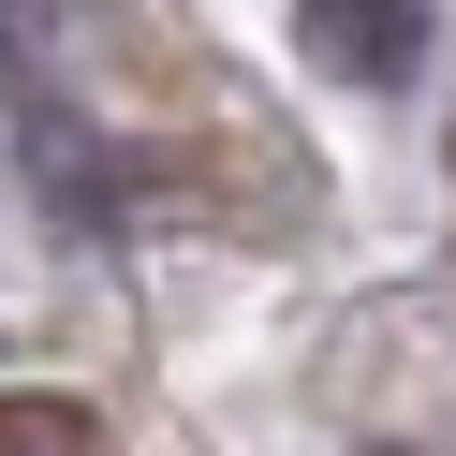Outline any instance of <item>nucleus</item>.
I'll return each mask as SVG.
<instances>
[{"instance_id":"f257e3e1","label":"nucleus","mask_w":456,"mask_h":456,"mask_svg":"<svg viewBox=\"0 0 456 456\" xmlns=\"http://www.w3.org/2000/svg\"><path fill=\"white\" fill-rule=\"evenodd\" d=\"M295 30H309V60H324V74H354V89H397V74L427 60V0H309Z\"/></svg>"},{"instance_id":"f03ea898","label":"nucleus","mask_w":456,"mask_h":456,"mask_svg":"<svg viewBox=\"0 0 456 456\" xmlns=\"http://www.w3.org/2000/svg\"><path fill=\"white\" fill-rule=\"evenodd\" d=\"M60 442H74L60 397H0V456H60Z\"/></svg>"}]
</instances>
